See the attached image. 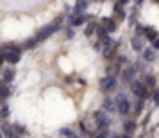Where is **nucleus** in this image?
Returning a JSON list of instances; mask_svg holds the SVG:
<instances>
[{"mask_svg":"<svg viewBox=\"0 0 159 138\" xmlns=\"http://www.w3.org/2000/svg\"><path fill=\"white\" fill-rule=\"evenodd\" d=\"M15 138H16V136H15Z\"/></svg>","mask_w":159,"mask_h":138,"instance_id":"30","label":"nucleus"},{"mask_svg":"<svg viewBox=\"0 0 159 138\" xmlns=\"http://www.w3.org/2000/svg\"><path fill=\"white\" fill-rule=\"evenodd\" d=\"M152 47H154V50H159V38L154 41V43H152Z\"/></svg>","mask_w":159,"mask_h":138,"instance_id":"26","label":"nucleus"},{"mask_svg":"<svg viewBox=\"0 0 159 138\" xmlns=\"http://www.w3.org/2000/svg\"><path fill=\"white\" fill-rule=\"evenodd\" d=\"M15 79V70L13 68H6L4 70V83H11Z\"/></svg>","mask_w":159,"mask_h":138,"instance_id":"10","label":"nucleus"},{"mask_svg":"<svg viewBox=\"0 0 159 138\" xmlns=\"http://www.w3.org/2000/svg\"><path fill=\"white\" fill-rule=\"evenodd\" d=\"M20 56H22V49H18V50H9V52H4V54H2L4 61H7L11 65L18 63V61H20Z\"/></svg>","mask_w":159,"mask_h":138,"instance_id":"5","label":"nucleus"},{"mask_svg":"<svg viewBox=\"0 0 159 138\" xmlns=\"http://www.w3.org/2000/svg\"><path fill=\"white\" fill-rule=\"evenodd\" d=\"M116 109H118L122 115H127L130 111V104H129V101L125 99V95H118V99H116Z\"/></svg>","mask_w":159,"mask_h":138,"instance_id":"4","label":"nucleus"},{"mask_svg":"<svg viewBox=\"0 0 159 138\" xmlns=\"http://www.w3.org/2000/svg\"><path fill=\"white\" fill-rule=\"evenodd\" d=\"M88 7V2H77V4H75V15H77V13H79V11H84V9Z\"/></svg>","mask_w":159,"mask_h":138,"instance_id":"17","label":"nucleus"},{"mask_svg":"<svg viewBox=\"0 0 159 138\" xmlns=\"http://www.w3.org/2000/svg\"><path fill=\"white\" fill-rule=\"evenodd\" d=\"M61 135L63 136H70V138H73V133L70 129H61Z\"/></svg>","mask_w":159,"mask_h":138,"instance_id":"21","label":"nucleus"},{"mask_svg":"<svg viewBox=\"0 0 159 138\" xmlns=\"http://www.w3.org/2000/svg\"><path fill=\"white\" fill-rule=\"evenodd\" d=\"M36 43H38V40L32 38V40H27V41L23 43V47H25V49H32V47H36Z\"/></svg>","mask_w":159,"mask_h":138,"instance_id":"18","label":"nucleus"},{"mask_svg":"<svg viewBox=\"0 0 159 138\" xmlns=\"http://www.w3.org/2000/svg\"><path fill=\"white\" fill-rule=\"evenodd\" d=\"M56 31H57V25H56V23H50V25H45L43 29H39V31H38L36 40H38V41H43V40H47V38L50 36V34H54Z\"/></svg>","mask_w":159,"mask_h":138,"instance_id":"2","label":"nucleus"},{"mask_svg":"<svg viewBox=\"0 0 159 138\" xmlns=\"http://www.w3.org/2000/svg\"><path fill=\"white\" fill-rule=\"evenodd\" d=\"M122 138H130V136L127 135V133H125V135H122Z\"/></svg>","mask_w":159,"mask_h":138,"instance_id":"28","label":"nucleus"},{"mask_svg":"<svg viewBox=\"0 0 159 138\" xmlns=\"http://www.w3.org/2000/svg\"><path fill=\"white\" fill-rule=\"evenodd\" d=\"M95 138H107V131H100V133H97Z\"/></svg>","mask_w":159,"mask_h":138,"instance_id":"22","label":"nucleus"},{"mask_svg":"<svg viewBox=\"0 0 159 138\" xmlns=\"http://www.w3.org/2000/svg\"><path fill=\"white\" fill-rule=\"evenodd\" d=\"M143 83L147 84V88H154V86H156V77L148 74V75H145V81H143Z\"/></svg>","mask_w":159,"mask_h":138,"instance_id":"12","label":"nucleus"},{"mask_svg":"<svg viewBox=\"0 0 159 138\" xmlns=\"http://www.w3.org/2000/svg\"><path fill=\"white\" fill-rule=\"evenodd\" d=\"M15 129H16V133H20V135L25 133V127H23V126H15Z\"/></svg>","mask_w":159,"mask_h":138,"instance_id":"25","label":"nucleus"},{"mask_svg":"<svg viewBox=\"0 0 159 138\" xmlns=\"http://www.w3.org/2000/svg\"><path fill=\"white\" fill-rule=\"evenodd\" d=\"M86 22V16L84 15H77V16H72V25H82V23Z\"/></svg>","mask_w":159,"mask_h":138,"instance_id":"11","label":"nucleus"},{"mask_svg":"<svg viewBox=\"0 0 159 138\" xmlns=\"http://www.w3.org/2000/svg\"><path fill=\"white\" fill-rule=\"evenodd\" d=\"M9 95H11V90H9V88L6 86V84H4V86H2V99L6 101V99H7Z\"/></svg>","mask_w":159,"mask_h":138,"instance_id":"19","label":"nucleus"},{"mask_svg":"<svg viewBox=\"0 0 159 138\" xmlns=\"http://www.w3.org/2000/svg\"><path fill=\"white\" fill-rule=\"evenodd\" d=\"M143 58H145V61H154V59H156V50H154V49H145Z\"/></svg>","mask_w":159,"mask_h":138,"instance_id":"8","label":"nucleus"},{"mask_svg":"<svg viewBox=\"0 0 159 138\" xmlns=\"http://www.w3.org/2000/svg\"><path fill=\"white\" fill-rule=\"evenodd\" d=\"M102 25H104V29L107 31V32L116 31V23H115V20H111V18H104V20H102Z\"/></svg>","mask_w":159,"mask_h":138,"instance_id":"7","label":"nucleus"},{"mask_svg":"<svg viewBox=\"0 0 159 138\" xmlns=\"http://www.w3.org/2000/svg\"><path fill=\"white\" fill-rule=\"evenodd\" d=\"M104 109L106 111H111V109H115V101L113 99H104Z\"/></svg>","mask_w":159,"mask_h":138,"instance_id":"14","label":"nucleus"},{"mask_svg":"<svg viewBox=\"0 0 159 138\" xmlns=\"http://www.w3.org/2000/svg\"><path fill=\"white\" fill-rule=\"evenodd\" d=\"M134 74H136V68L134 66H129V68H125L122 74V79L125 81V83H130V81L134 79Z\"/></svg>","mask_w":159,"mask_h":138,"instance_id":"6","label":"nucleus"},{"mask_svg":"<svg viewBox=\"0 0 159 138\" xmlns=\"http://www.w3.org/2000/svg\"><path fill=\"white\" fill-rule=\"evenodd\" d=\"M132 92H134V95L139 97V101H145V99L150 97V92H148L147 84L145 83H139V81H134L132 83Z\"/></svg>","mask_w":159,"mask_h":138,"instance_id":"1","label":"nucleus"},{"mask_svg":"<svg viewBox=\"0 0 159 138\" xmlns=\"http://www.w3.org/2000/svg\"><path fill=\"white\" fill-rule=\"evenodd\" d=\"M123 129H125V133L129 135V133H132V131L136 129V122H132V120H127V122L123 124Z\"/></svg>","mask_w":159,"mask_h":138,"instance_id":"13","label":"nucleus"},{"mask_svg":"<svg viewBox=\"0 0 159 138\" xmlns=\"http://www.w3.org/2000/svg\"><path fill=\"white\" fill-rule=\"evenodd\" d=\"M116 88V77L111 74V75H106L104 79L100 81V90H104V92H111V90H115Z\"/></svg>","mask_w":159,"mask_h":138,"instance_id":"3","label":"nucleus"},{"mask_svg":"<svg viewBox=\"0 0 159 138\" xmlns=\"http://www.w3.org/2000/svg\"><path fill=\"white\" fill-rule=\"evenodd\" d=\"M134 109H136V111H141V109H143V101L136 102V106H134Z\"/></svg>","mask_w":159,"mask_h":138,"instance_id":"24","label":"nucleus"},{"mask_svg":"<svg viewBox=\"0 0 159 138\" xmlns=\"http://www.w3.org/2000/svg\"><path fill=\"white\" fill-rule=\"evenodd\" d=\"M132 49L138 52L143 50V45H141V41H139V38H132Z\"/></svg>","mask_w":159,"mask_h":138,"instance_id":"15","label":"nucleus"},{"mask_svg":"<svg viewBox=\"0 0 159 138\" xmlns=\"http://www.w3.org/2000/svg\"><path fill=\"white\" fill-rule=\"evenodd\" d=\"M145 36H147V40H148V41H152V43H154V41L157 40V32L152 29V27H147V32H145Z\"/></svg>","mask_w":159,"mask_h":138,"instance_id":"9","label":"nucleus"},{"mask_svg":"<svg viewBox=\"0 0 159 138\" xmlns=\"http://www.w3.org/2000/svg\"><path fill=\"white\" fill-rule=\"evenodd\" d=\"M152 99H154V102H156V104H159V92H156V93H154V97H152Z\"/></svg>","mask_w":159,"mask_h":138,"instance_id":"27","label":"nucleus"},{"mask_svg":"<svg viewBox=\"0 0 159 138\" xmlns=\"http://www.w3.org/2000/svg\"><path fill=\"white\" fill-rule=\"evenodd\" d=\"M2 129H4V135H6V136H9V138H15L13 136V135H15V127H9L7 124H4V126H2Z\"/></svg>","mask_w":159,"mask_h":138,"instance_id":"16","label":"nucleus"},{"mask_svg":"<svg viewBox=\"0 0 159 138\" xmlns=\"http://www.w3.org/2000/svg\"><path fill=\"white\" fill-rule=\"evenodd\" d=\"M7 115H9V109H7V106L4 104V106H2V117L6 118V117H7Z\"/></svg>","mask_w":159,"mask_h":138,"instance_id":"23","label":"nucleus"},{"mask_svg":"<svg viewBox=\"0 0 159 138\" xmlns=\"http://www.w3.org/2000/svg\"><path fill=\"white\" fill-rule=\"evenodd\" d=\"M147 32V27H143V25H136V34L138 36H141V34H145Z\"/></svg>","mask_w":159,"mask_h":138,"instance_id":"20","label":"nucleus"},{"mask_svg":"<svg viewBox=\"0 0 159 138\" xmlns=\"http://www.w3.org/2000/svg\"><path fill=\"white\" fill-rule=\"evenodd\" d=\"M73 138H77V136H73Z\"/></svg>","mask_w":159,"mask_h":138,"instance_id":"29","label":"nucleus"}]
</instances>
